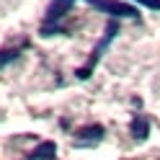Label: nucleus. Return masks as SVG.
<instances>
[{"instance_id":"obj_3","label":"nucleus","mask_w":160,"mask_h":160,"mask_svg":"<svg viewBox=\"0 0 160 160\" xmlns=\"http://www.w3.org/2000/svg\"><path fill=\"white\" fill-rule=\"evenodd\" d=\"M75 5V0H52L44 13V26H42V36H49L52 34V26L57 28V23L70 13V8Z\"/></svg>"},{"instance_id":"obj_1","label":"nucleus","mask_w":160,"mask_h":160,"mask_svg":"<svg viewBox=\"0 0 160 160\" xmlns=\"http://www.w3.org/2000/svg\"><path fill=\"white\" fill-rule=\"evenodd\" d=\"M116 34H119V23H116V21H108V23H106V28H103V36L98 39V44L93 47V52H91V57H88V62H85L83 67H78V70H75V75H78L80 80H88V78L93 75V70H96V65L101 62V57H103V52H106L108 47H111V42L116 39Z\"/></svg>"},{"instance_id":"obj_6","label":"nucleus","mask_w":160,"mask_h":160,"mask_svg":"<svg viewBox=\"0 0 160 160\" xmlns=\"http://www.w3.org/2000/svg\"><path fill=\"white\" fill-rule=\"evenodd\" d=\"M54 158H57V145L54 142H42L28 152V160H54Z\"/></svg>"},{"instance_id":"obj_4","label":"nucleus","mask_w":160,"mask_h":160,"mask_svg":"<svg viewBox=\"0 0 160 160\" xmlns=\"http://www.w3.org/2000/svg\"><path fill=\"white\" fill-rule=\"evenodd\" d=\"M103 134H106V129L101 124H85V127H80L78 132H75V137H78L80 145H96V142H101V139H103Z\"/></svg>"},{"instance_id":"obj_5","label":"nucleus","mask_w":160,"mask_h":160,"mask_svg":"<svg viewBox=\"0 0 160 160\" xmlns=\"http://www.w3.org/2000/svg\"><path fill=\"white\" fill-rule=\"evenodd\" d=\"M129 132H132V137L137 139V142H145V139L150 137V122L142 114H137L132 119V124H129Z\"/></svg>"},{"instance_id":"obj_8","label":"nucleus","mask_w":160,"mask_h":160,"mask_svg":"<svg viewBox=\"0 0 160 160\" xmlns=\"http://www.w3.org/2000/svg\"><path fill=\"white\" fill-rule=\"evenodd\" d=\"M134 3L145 5V8H152V11H160V0H134Z\"/></svg>"},{"instance_id":"obj_7","label":"nucleus","mask_w":160,"mask_h":160,"mask_svg":"<svg viewBox=\"0 0 160 160\" xmlns=\"http://www.w3.org/2000/svg\"><path fill=\"white\" fill-rule=\"evenodd\" d=\"M21 57V47H13V49H0V70L8 67L11 62H16V59Z\"/></svg>"},{"instance_id":"obj_2","label":"nucleus","mask_w":160,"mask_h":160,"mask_svg":"<svg viewBox=\"0 0 160 160\" xmlns=\"http://www.w3.org/2000/svg\"><path fill=\"white\" fill-rule=\"evenodd\" d=\"M88 5H93L98 13H106L111 18H137L139 11L129 3H122V0H88Z\"/></svg>"}]
</instances>
